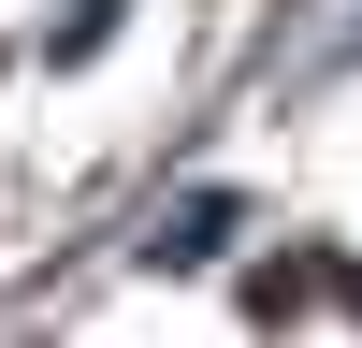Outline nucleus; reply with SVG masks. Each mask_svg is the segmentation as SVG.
Instances as JSON below:
<instances>
[{"label":"nucleus","mask_w":362,"mask_h":348,"mask_svg":"<svg viewBox=\"0 0 362 348\" xmlns=\"http://www.w3.org/2000/svg\"><path fill=\"white\" fill-rule=\"evenodd\" d=\"M218 247H232V203H218V189H203V203H174V218L145 232V261H218Z\"/></svg>","instance_id":"1"}]
</instances>
